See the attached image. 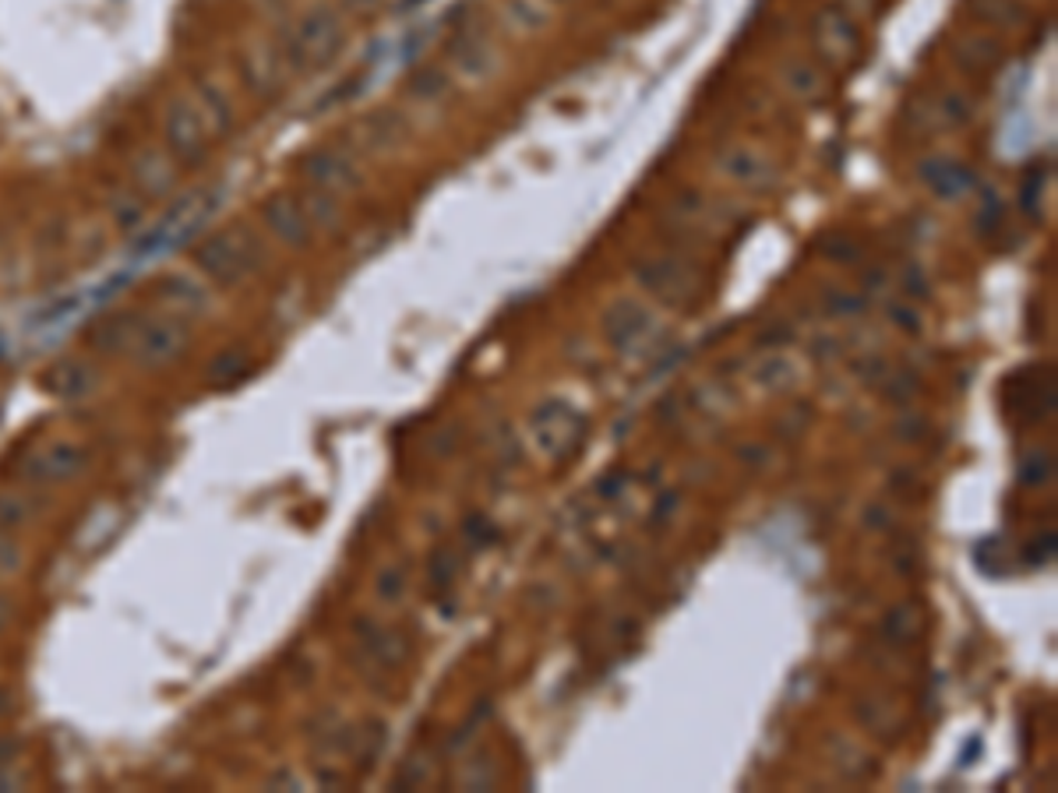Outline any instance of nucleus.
I'll use <instances>...</instances> for the list:
<instances>
[{
	"label": "nucleus",
	"mask_w": 1058,
	"mask_h": 793,
	"mask_svg": "<svg viewBox=\"0 0 1058 793\" xmlns=\"http://www.w3.org/2000/svg\"><path fill=\"white\" fill-rule=\"evenodd\" d=\"M265 265V244L247 226L234 222L212 229L209 237L191 247V268L212 286H240Z\"/></svg>",
	"instance_id": "obj_1"
},
{
	"label": "nucleus",
	"mask_w": 1058,
	"mask_h": 793,
	"mask_svg": "<svg viewBox=\"0 0 1058 793\" xmlns=\"http://www.w3.org/2000/svg\"><path fill=\"white\" fill-rule=\"evenodd\" d=\"M195 339V321L174 315V310H145V318L138 325V336L128 349L131 364H138L141 370H162L177 364L184 353L191 349Z\"/></svg>",
	"instance_id": "obj_2"
},
{
	"label": "nucleus",
	"mask_w": 1058,
	"mask_h": 793,
	"mask_svg": "<svg viewBox=\"0 0 1058 793\" xmlns=\"http://www.w3.org/2000/svg\"><path fill=\"white\" fill-rule=\"evenodd\" d=\"M212 135L195 107L191 92H180L162 110V149L174 156L180 170H198L212 152Z\"/></svg>",
	"instance_id": "obj_3"
},
{
	"label": "nucleus",
	"mask_w": 1058,
	"mask_h": 793,
	"mask_svg": "<svg viewBox=\"0 0 1058 793\" xmlns=\"http://www.w3.org/2000/svg\"><path fill=\"white\" fill-rule=\"evenodd\" d=\"M92 448L78 437H50V442L36 445L26 463H22V479L29 487H65L89 469Z\"/></svg>",
	"instance_id": "obj_4"
},
{
	"label": "nucleus",
	"mask_w": 1058,
	"mask_h": 793,
	"mask_svg": "<svg viewBox=\"0 0 1058 793\" xmlns=\"http://www.w3.org/2000/svg\"><path fill=\"white\" fill-rule=\"evenodd\" d=\"M152 297L162 310H174L184 318H209L216 310V286L205 279L195 268H174L162 272L152 282Z\"/></svg>",
	"instance_id": "obj_5"
},
{
	"label": "nucleus",
	"mask_w": 1058,
	"mask_h": 793,
	"mask_svg": "<svg viewBox=\"0 0 1058 793\" xmlns=\"http://www.w3.org/2000/svg\"><path fill=\"white\" fill-rule=\"evenodd\" d=\"M128 177H131V187L145 198V201H162L177 191L180 184V166L174 162V156L159 149V145H149V149H141L131 166H128Z\"/></svg>",
	"instance_id": "obj_6"
},
{
	"label": "nucleus",
	"mask_w": 1058,
	"mask_h": 793,
	"mask_svg": "<svg viewBox=\"0 0 1058 793\" xmlns=\"http://www.w3.org/2000/svg\"><path fill=\"white\" fill-rule=\"evenodd\" d=\"M336 43H339V18L328 8H318L294 29L286 53L289 60H297V65H322V60H328V53L336 50Z\"/></svg>",
	"instance_id": "obj_7"
},
{
	"label": "nucleus",
	"mask_w": 1058,
	"mask_h": 793,
	"mask_svg": "<svg viewBox=\"0 0 1058 793\" xmlns=\"http://www.w3.org/2000/svg\"><path fill=\"white\" fill-rule=\"evenodd\" d=\"M261 222H265V229L273 234L279 244H286V247H304L307 240H310V216H307V208L297 201V198H289V195H273L265 205H261Z\"/></svg>",
	"instance_id": "obj_8"
},
{
	"label": "nucleus",
	"mask_w": 1058,
	"mask_h": 793,
	"mask_svg": "<svg viewBox=\"0 0 1058 793\" xmlns=\"http://www.w3.org/2000/svg\"><path fill=\"white\" fill-rule=\"evenodd\" d=\"M141 318L145 310H113V315H102L89 328V349H96L99 357H128Z\"/></svg>",
	"instance_id": "obj_9"
},
{
	"label": "nucleus",
	"mask_w": 1058,
	"mask_h": 793,
	"mask_svg": "<svg viewBox=\"0 0 1058 793\" xmlns=\"http://www.w3.org/2000/svg\"><path fill=\"white\" fill-rule=\"evenodd\" d=\"M191 99H195V107H198V113L205 120V128H209L212 141H219V138H226L234 131L237 107H234L230 92H226V86H219L216 78H201L198 86L191 89Z\"/></svg>",
	"instance_id": "obj_10"
},
{
	"label": "nucleus",
	"mask_w": 1058,
	"mask_h": 793,
	"mask_svg": "<svg viewBox=\"0 0 1058 793\" xmlns=\"http://www.w3.org/2000/svg\"><path fill=\"white\" fill-rule=\"evenodd\" d=\"M99 381H102L99 370H96L89 360H78V357L57 360V364L47 370V378H43L47 391L57 395V399H68V403L89 399V395L99 388Z\"/></svg>",
	"instance_id": "obj_11"
},
{
	"label": "nucleus",
	"mask_w": 1058,
	"mask_h": 793,
	"mask_svg": "<svg viewBox=\"0 0 1058 793\" xmlns=\"http://www.w3.org/2000/svg\"><path fill=\"white\" fill-rule=\"evenodd\" d=\"M304 177H307L310 184L325 187V191H346V187H353V184L360 180V177H357V170H353V162H349L346 156L328 152V149L310 152V156H307V162H304Z\"/></svg>",
	"instance_id": "obj_12"
},
{
	"label": "nucleus",
	"mask_w": 1058,
	"mask_h": 793,
	"mask_svg": "<svg viewBox=\"0 0 1058 793\" xmlns=\"http://www.w3.org/2000/svg\"><path fill=\"white\" fill-rule=\"evenodd\" d=\"M43 512V497L36 494V487H0V529H22L32 518H39Z\"/></svg>",
	"instance_id": "obj_13"
},
{
	"label": "nucleus",
	"mask_w": 1058,
	"mask_h": 793,
	"mask_svg": "<svg viewBox=\"0 0 1058 793\" xmlns=\"http://www.w3.org/2000/svg\"><path fill=\"white\" fill-rule=\"evenodd\" d=\"M107 212H110V219H113V226L120 229V234H138V229L149 226V201H145L135 187L110 195Z\"/></svg>",
	"instance_id": "obj_14"
},
{
	"label": "nucleus",
	"mask_w": 1058,
	"mask_h": 793,
	"mask_svg": "<svg viewBox=\"0 0 1058 793\" xmlns=\"http://www.w3.org/2000/svg\"><path fill=\"white\" fill-rule=\"evenodd\" d=\"M240 374H247V357L240 349H226L219 357L209 364V385L223 388V385H234Z\"/></svg>",
	"instance_id": "obj_15"
},
{
	"label": "nucleus",
	"mask_w": 1058,
	"mask_h": 793,
	"mask_svg": "<svg viewBox=\"0 0 1058 793\" xmlns=\"http://www.w3.org/2000/svg\"><path fill=\"white\" fill-rule=\"evenodd\" d=\"M268 65H273V57H268V53H251V57H244V60H240V75H244L247 86L258 89V92L276 89V78L268 75Z\"/></svg>",
	"instance_id": "obj_16"
},
{
	"label": "nucleus",
	"mask_w": 1058,
	"mask_h": 793,
	"mask_svg": "<svg viewBox=\"0 0 1058 793\" xmlns=\"http://www.w3.org/2000/svg\"><path fill=\"white\" fill-rule=\"evenodd\" d=\"M22 568H26V551H22V544H18V539H14L8 529H0V582L22 575Z\"/></svg>",
	"instance_id": "obj_17"
},
{
	"label": "nucleus",
	"mask_w": 1058,
	"mask_h": 793,
	"mask_svg": "<svg viewBox=\"0 0 1058 793\" xmlns=\"http://www.w3.org/2000/svg\"><path fill=\"white\" fill-rule=\"evenodd\" d=\"M11 614H14V607H11V599L0 593V632L8 628V621H11Z\"/></svg>",
	"instance_id": "obj_18"
},
{
	"label": "nucleus",
	"mask_w": 1058,
	"mask_h": 793,
	"mask_svg": "<svg viewBox=\"0 0 1058 793\" xmlns=\"http://www.w3.org/2000/svg\"><path fill=\"white\" fill-rule=\"evenodd\" d=\"M8 713V692H0V716Z\"/></svg>",
	"instance_id": "obj_19"
}]
</instances>
